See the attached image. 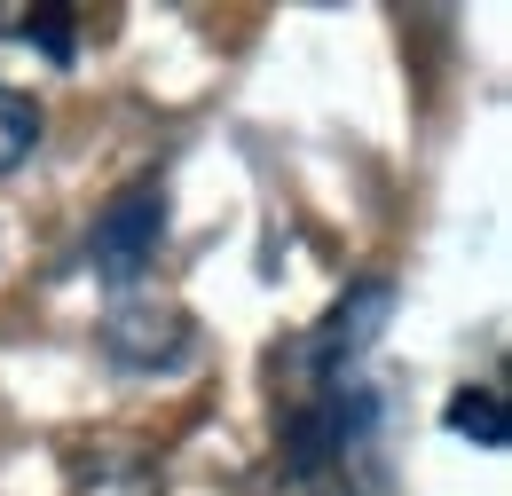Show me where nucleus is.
I'll return each instance as SVG.
<instances>
[{"label":"nucleus","mask_w":512,"mask_h":496,"mask_svg":"<svg viewBox=\"0 0 512 496\" xmlns=\"http://www.w3.org/2000/svg\"><path fill=\"white\" fill-rule=\"evenodd\" d=\"M71 496H166V489H158L150 465H87Z\"/></svg>","instance_id":"6"},{"label":"nucleus","mask_w":512,"mask_h":496,"mask_svg":"<svg viewBox=\"0 0 512 496\" xmlns=\"http://www.w3.org/2000/svg\"><path fill=\"white\" fill-rule=\"evenodd\" d=\"M32 150H40V103L16 95V87H0V174H16Z\"/></svg>","instance_id":"4"},{"label":"nucleus","mask_w":512,"mask_h":496,"mask_svg":"<svg viewBox=\"0 0 512 496\" xmlns=\"http://www.w3.org/2000/svg\"><path fill=\"white\" fill-rule=\"evenodd\" d=\"M103 355L119 371H174L190 363V315L158 292H119L103 315Z\"/></svg>","instance_id":"3"},{"label":"nucleus","mask_w":512,"mask_h":496,"mask_svg":"<svg viewBox=\"0 0 512 496\" xmlns=\"http://www.w3.org/2000/svg\"><path fill=\"white\" fill-rule=\"evenodd\" d=\"M158 245H166V189L134 182L95 213L87 260H95V276H103L111 292H142V276L158 268Z\"/></svg>","instance_id":"1"},{"label":"nucleus","mask_w":512,"mask_h":496,"mask_svg":"<svg viewBox=\"0 0 512 496\" xmlns=\"http://www.w3.org/2000/svg\"><path fill=\"white\" fill-rule=\"evenodd\" d=\"M253 496H308V489H292V481H268V489H253Z\"/></svg>","instance_id":"7"},{"label":"nucleus","mask_w":512,"mask_h":496,"mask_svg":"<svg viewBox=\"0 0 512 496\" xmlns=\"http://www.w3.org/2000/svg\"><path fill=\"white\" fill-rule=\"evenodd\" d=\"M449 434L481 441V449H505V410H497V394H489V386L449 394Z\"/></svg>","instance_id":"5"},{"label":"nucleus","mask_w":512,"mask_h":496,"mask_svg":"<svg viewBox=\"0 0 512 496\" xmlns=\"http://www.w3.org/2000/svg\"><path fill=\"white\" fill-rule=\"evenodd\" d=\"M386 315H394V284H386V276H363V284H347V292L331 300V315H323L316 331H308V347H300L308 394L355 378V363L371 355V339L386 331Z\"/></svg>","instance_id":"2"}]
</instances>
